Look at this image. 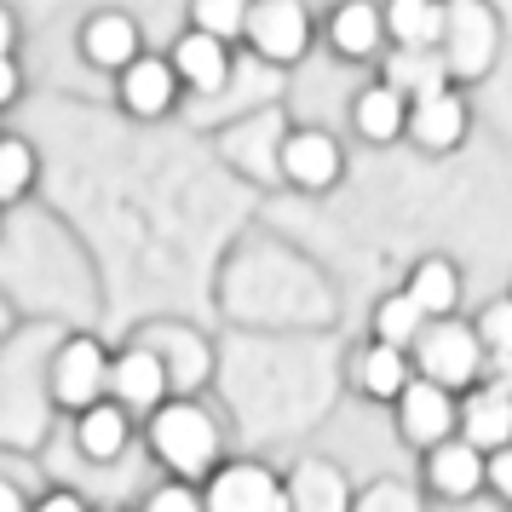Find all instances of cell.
I'll return each instance as SVG.
<instances>
[{
	"mask_svg": "<svg viewBox=\"0 0 512 512\" xmlns=\"http://www.w3.org/2000/svg\"><path fill=\"white\" fill-rule=\"evenodd\" d=\"M150 449L167 472H179V484L190 478H213L219 461V426L208 409H196L190 397H167L162 409L150 415Z\"/></svg>",
	"mask_w": 512,
	"mask_h": 512,
	"instance_id": "cell-1",
	"label": "cell"
},
{
	"mask_svg": "<svg viewBox=\"0 0 512 512\" xmlns=\"http://www.w3.org/2000/svg\"><path fill=\"white\" fill-rule=\"evenodd\" d=\"M415 363H420V380L426 386H466L478 374V334L466 323H426L415 340Z\"/></svg>",
	"mask_w": 512,
	"mask_h": 512,
	"instance_id": "cell-2",
	"label": "cell"
},
{
	"mask_svg": "<svg viewBox=\"0 0 512 512\" xmlns=\"http://www.w3.org/2000/svg\"><path fill=\"white\" fill-rule=\"evenodd\" d=\"M110 392V351L98 346V340H70V346L52 357V397L75 409V415H87L98 409Z\"/></svg>",
	"mask_w": 512,
	"mask_h": 512,
	"instance_id": "cell-3",
	"label": "cell"
},
{
	"mask_svg": "<svg viewBox=\"0 0 512 512\" xmlns=\"http://www.w3.org/2000/svg\"><path fill=\"white\" fill-rule=\"evenodd\" d=\"M438 58L449 75H484L495 64V18H489L484 6H449L443 12V41H438Z\"/></svg>",
	"mask_w": 512,
	"mask_h": 512,
	"instance_id": "cell-4",
	"label": "cell"
},
{
	"mask_svg": "<svg viewBox=\"0 0 512 512\" xmlns=\"http://www.w3.org/2000/svg\"><path fill=\"white\" fill-rule=\"evenodd\" d=\"M202 512H282V478L265 472V466H254V461L219 466L208 478Z\"/></svg>",
	"mask_w": 512,
	"mask_h": 512,
	"instance_id": "cell-5",
	"label": "cell"
},
{
	"mask_svg": "<svg viewBox=\"0 0 512 512\" xmlns=\"http://www.w3.org/2000/svg\"><path fill=\"white\" fill-rule=\"evenodd\" d=\"M167 397H173L167 392V374L144 346H127L121 357H110V392H104V403H116L121 415H156Z\"/></svg>",
	"mask_w": 512,
	"mask_h": 512,
	"instance_id": "cell-6",
	"label": "cell"
},
{
	"mask_svg": "<svg viewBox=\"0 0 512 512\" xmlns=\"http://www.w3.org/2000/svg\"><path fill=\"white\" fill-rule=\"evenodd\" d=\"M242 35L254 41L259 58H271V64H294V58L305 52V41H311V18H305V6H294V0H265V6L248 12Z\"/></svg>",
	"mask_w": 512,
	"mask_h": 512,
	"instance_id": "cell-7",
	"label": "cell"
},
{
	"mask_svg": "<svg viewBox=\"0 0 512 512\" xmlns=\"http://www.w3.org/2000/svg\"><path fill=\"white\" fill-rule=\"evenodd\" d=\"M133 346H144L156 363H162V374H167V392L173 397H185V392H196L202 380H208V346L190 334V328H173V323H162V328H150V334H139Z\"/></svg>",
	"mask_w": 512,
	"mask_h": 512,
	"instance_id": "cell-8",
	"label": "cell"
},
{
	"mask_svg": "<svg viewBox=\"0 0 512 512\" xmlns=\"http://www.w3.org/2000/svg\"><path fill=\"white\" fill-rule=\"evenodd\" d=\"M397 426H403V438L415 443V449H438V443H449V432H455V403H449V392H438V386L409 380L403 397H397Z\"/></svg>",
	"mask_w": 512,
	"mask_h": 512,
	"instance_id": "cell-9",
	"label": "cell"
},
{
	"mask_svg": "<svg viewBox=\"0 0 512 512\" xmlns=\"http://www.w3.org/2000/svg\"><path fill=\"white\" fill-rule=\"evenodd\" d=\"M121 110L127 116H139V121H156L173 110V98H179V75H173V64L167 58H133L127 70H121Z\"/></svg>",
	"mask_w": 512,
	"mask_h": 512,
	"instance_id": "cell-10",
	"label": "cell"
},
{
	"mask_svg": "<svg viewBox=\"0 0 512 512\" xmlns=\"http://www.w3.org/2000/svg\"><path fill=\"white\" fill-rule=\"evenodd\" d=\"M455 426L466 432V449H478V455H495V449H507L512 443V397L501 386H484V392L466 397V409L455 415Z\"/></svg>",
	"mask_w": 512,
	"mask_h": 512,
	"instance_id": "cell-11",
	"label": "cell"
},
{
	"mask_svg": "<svg viewBox=\"0 0 512 512\" xmlns=\"http://www.w3.org/2000/svg\"><path fill=\"white\" fill-rule=\"evenodd\" d=\"M282 173L300 190H328L340 179V144L328 139V133H317V127L288 133V144H282Z\"/></svg>",
	"mask_w": 512,
	"mask_h": 512,
	"instance_id": "cell-12",
	"label": "cell"
},
{
	"mask_svg": "<svg viewBox=\"0 0 512 512\" xmlns=\"http://www.w3.org/2000/svg\"><path fill=\"white\" fill-rule=\"evenodd\" d=\"M81 58L98 64V70H127L139 58V24L127 12H98V18H87V29H81Z\"/></svg>",
	"mask_w": 512,
	"mask_h": 512,
	"instance_id": "cell-13",
	"label": "cell"
},
{
	"mask_svg": "<svg viewBox=\"0 0 512 512\" xmlns=\"http://www.w3.org/2000/svg\"><path fill=\"white\" fill-rule=\"evenodd\" d=\"M167 64H173V75H179L185 87H196V93H219L225 75H231V47H219V41H208V35L190 29L185 41L173 47Z\"/></svg>",
	"mask_w": 512,
	"mask_h": 512,
	"instance_id": "cell-14",
	"label": "cell"
},
{
	"mask_svg": "<svg viewBox=\"0 0 512 512\" xmlns=\"http://www.w3.org/2000/svg\"><path fill=\"white\" fill-rule=\"evenodd\" d=\"M282 512H351L340 472L323 461H305L288 484H282Z\"/></svg>",
	"mask_w": 512,
	"mask_h": 512,
	"instance_id": "cell-15",
	"label": "cell"
},
{
	"mask_svg": "<svg viewBox=\"0 0 512 512\" xmlns=\"http://www.w3.org/2000/svg\"><path fill=\"white\" fill-rule=\"evenodd\" d=\"M409 133H415V144H426V150H455L461 133H466V104L455 93L420 98L415 110H409Z\"/></svg>",
	"mask_w": 512,
	"mask_h": 512,
	"instance_id": "cell-16",
	"label": "cell"
},
{
	"mask_svg": "<svg viewBox=\"0 0 512 512\" xmlns=\"http://www.w3.org/2000/svg\"><path fill=\"white\" fill-rule=\"evenodd\" d=\"M127 438H133V420L121 415L116 403H98V409H87V415L75 420V443H81V455L98 461V466L121 461Z\"/></svg>",
	"mask_w": 512,
	"mask_h": 512,
	"instance_id": "cell-17",
	"label": "cell"
},
{
	"mask_svg": "<svg viewBox=\"0 0 512 512\" xmlns=\"http://www.w3.org/2000/svg\"><path fill=\"white\" fill-rule=\"evenodd\" d=\"M403 300L415 305L426 323H432V317H449L455 300H461V277H455V265H449V259H420L415 277H409V288H403Z\"/></svg>",
	"mask_w": 512,
	"mask_h": 512,
	"instance_id": "cell-18",
	"label": "cell"
},
{
	"mask_svg": "<svg viewBox=\"0 0 512 512\" xmlns=\"http://www.w3.org/2000/svg\"><path fill=\"white\" fill-rule=\"evenodd\" d=\"M426 472H432V489H438V495L466 501V495H478V484H484V455L466 449V443H438L432 461H426Z\"/></svg>",
	"mask_w": 512,
	"mask_h": 512,
	"instance_id": "cell-19",
	"label": "cell"
},
{
	"mask_svg": "<svg viewBox=\"0 0 512 512\" xmlns=\"http://www.w3.org/2000/svg\"><path fill=\"white\" fill-rule=\"evenodd\" d=\"M449 81V70H443L438 52H392V64H386V81L380 87H392L397 98H432V93H449L443 87Z\"/></svg>",
	"mask_w": 512,
	"mask_h": 512,
	"instance_id": "cell-20",
	"label": "cell"
},
{
	"mask_svg": "<svg viewBox=\"0 0 512 512\" xmlns=\"http://www.w3.org/2000/svg\"><path fill=\"white\" fill-rule=\"evenodd\" d=\"M386 29L397 35V52H438L443 6H432V0H397L386 12Z\"/></svg>",
	"mask_w": 512,
	"mask_h": 512,
	"instance_id": "cell-21",
	"label": "cell"
},
{
	"mask_svg": "<svg viewBox=\"0 0 512 512\" xmlns=\"http://www.w3.org/2000/svg\"><path fill=\"white\" fill-rule=\"evenodd\" d=\"M351 121H357V133H363V139L386 144V139H397V133L409 127V104H403L392 87H369V93L357 98Z\"/></svg>",
	"mask_w": 512,
	"mask_h": 512,
	"instance_id": "cell-22",
	"label": "cell"
},
{
	"mask_svg": "<svg viewBox=\"0 0 512 512\" xmlns=\"http://www.w3.org/2000/svg\"><path fill=\"white\" fill-rule=\"evenodd\" d=\"M357 386L369 397H403V386H409V357L392 346H369L363 357H357Z\"/></svg>",
	"mask_w": 512,
	"mask_h": 512,
	"instance_id": "cell-23",
	"label": "cell"
},
{
	"mask_svg": "<svg viewBox=\"0 0 512 512\" xmlns=\"http://www.w3.org/2000/svg\"><path fill=\"white\" fill-rule=\"evenodd\" d=\"M328 35H334V47L346 52V58H369V52L380 47V35H386V18H380L374 6H340L334 24H328Z\"/></svg>",
	"mask_w": 512,
	"mask_h": 512,
	"instance_id": "cell-24",
	"label": "cell"
},
{
	"mask_svg": "<svg viewBox=\"0 0 512 512\" xmlns=\"http://www.w3.org/2000/svg\"><path fill=\"white\" fill-rule=\"evenodd\" d=\"M420 328H426V317H420L403 294H392V300H380V311H374V334H380L374 346L403 351V346H415V340H420Z\"/></svg>",
	"mask_w": 512,
	"mask_h": 512,
	"instance_id": "cell-25",
	"label": "cell"
},
{
	"mask_svg": "<svg viewBox=\"0 0 512 512\" xmlns=\"http://www.w3.org/2000/svg\"><path fill=\"white\" fill-rule=\"evenodd\" d=\"M35 185V150L24 139H0V208Z\"/></svg>",
	"mask_w": 512,
	"mask_h": 512,
	"instance_id": "cell-26",
	"label": "cell"
},
{
	"mask_svg": "<svg viewBox=\"0 0 512 512\" xmlns=\"http://www.w3.org/2000/svg\"><path fill=\"white\" fill-rule=\"evenodd\" d=\"M242 24H248V6H236V0H202L196 6V35H208L219 47H231Z\"/></svg>",
	"mask_w": 512,
	"mask_h": 512,
	"instance_id": "cell-27",
	"label": "cell"
},
{
	"mask_svg": "<svg viewBox=\"0 0 512 512\" xmlns=\"http://www.w3.org/2000/svg\"><path fill=\"white\" fill-rule=\"evenodd\" d=\"M478 346H489L495 357H512V300L484 305V317H478Z\"/></svg>",
	"mask_w": 512,
	"mask_h": 512,
	"instance_id": "cell-28",
	"label": "cell"
},
{
	"mask_svg": "<svg viewBox=\"0 0 512 512\" xmlns=\"http://www.w3.org/2000/svg\"><path fill=\"white\" fill-rule=\"evenodd\" d=\"M351 512H420V501H415V495H409L403 484H374Z\"/></svg>",
	"mask_w": 512,
	"mask_h": 512,
	"instance_id": "cell-29",
	"label": "cell"
},
{
	"mask_svg": "<svg viewBox=\"0 0 512 512\" xmlns=\"http://www.w3.org/2000/svg\"><path fill=\"white\" fill-rule=\"evenodd\" d=\"M144 512H202V495L190 484H162L150 501H144Z\"/></svg>",
	"mask_w": 512,
	"mask_h": 512,
	"instance_id": "cell-30",
	"label": "cell"
},
{
	"mask_svg": "<svg viewBox=\"0 0 512 512\" xmlns=\"http://www.w3.org/2000/svg\"><path fill=\"white\" fill-rule=\"evenodd\" d=\"M484 478H489V484H495V489H501V495L512 501V443H507V449H495V455L484 461Z\"/></svg>",
	"mask_w": 512,
	"mask_h": 512,
	"instance_id": "cell-31",
	"label": "cell"
},
{
	"mask_svg": "<svg viewBox=\"0 0 512 512\" xmlns=\"http://www.w3.org/2000/svg\"><path fill=\"white\" fill-rule=\"evenodd\" d=\"M29 512H87V501L70 495V489H52V495H41V501H29Z\"/></svg>",
	"mask_w": 512,
	"mask_h": 512,
	"instance_id": "cell-32",
	"label": "cell"
},
{
	"mask_svg": "<svg viewBox=\"0 0 512 512\" xmlns=\"http://www.w3.org/2000/svg\"><path fill=\"white\" fill-rule=\"evenodd\" d=\"M18 93H24V75H18L12 58H0V110H6V104H18Z\"/></svg>",
	"mask_w": 512,
	"mask_h": 512,
	"instance_id": "cell-33",
	"label": "cell"
},
{
	"mask_svg": "<svg viewBox=\"0 0 512 512\" xmlns=\"http://www.w3.org/2000/svg\"><path fill=\"white\" fill-rule=\"evenodd\" d=\"M0 512H29V495L18 484H6V478H0Z\"/></svg>",
	"mask_w": 512,
	"mask_h": 512,
	"instance_id": "cell-34",
	"label": "cell"
},
{
	"mask_svg": "<svg viewBox=\"0 0 512 512\" xmlns=\"http://www.w3.org/2000/svg\"><path fill=\"white\" fill-rule=\"evenodd\" d=\"M12 41H18V24H12V12H0V58H12Z\"/></svg>",
	"mask_w": 512,
	"mask_h": 512,
	"instance_id": "cell-35",
	"label": "cell"
},
{
	"mask_svg": "<svg viewBox=\"0 0 512 512\" xmlns=\"http://www.w3.org/2000/svg\"><path fill=\"white\" fill-rule=\"evenodd\" d=\"M495 386L512 397V357H495Z\"/></svg>",
	"mask_w": 512,
	"mask_h": 512,
	"instance_id": "cell-36",
	"label": "cell"
}]
</instances>
